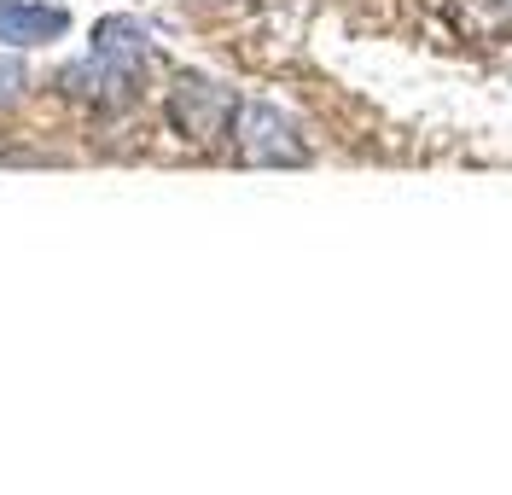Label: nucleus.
Returning <instances> with one entry per match:
<instances>
[{"mask_svg": "<svg viewBox=\"0 0 512 495\" xmlns=\"http://www.w3.org/2000/svg\"><path fill=\"white\" fill-rule=\"evenodd\" d=\"M233 152L245 158V164L256 169H286V164H309V140L297 134V123H291L286 111H274V105H262V99H251V105H239L233 111Z\"/></svg>", "mask_w": 512, "mask_h": 495, "instance_id": "obj_1", "label": "nucleus"}, {"mask_svg": "<svg viewBox=\"0 0 512 495\" xmlns=\"http://www.w3.org/2000/svg\"><path fill=\"white\" fill-rule=\"evenodd\" d=\"M233 94L210 76H181L175 94H169V123L187 134V140H216V134L233 129Z\"/></svg>", "mask_w": 512, "mask_h": 495, "instance_id": "obj_2", "label": "nucleus"}, {"mask_svg": "<svg viewBox=\"0 0 512 495\" xmlns=\"http://www.w3.org/2000/svg\"><path fill=\"white\" fill-rule=\"evenodd\" d=\"M134 76H140V70L111 65V59L88 53L82 65H64L59 70V88L70 99H88V105H128V99H134Z\"/></svg>", "mask_w": 512, "mask_h": 495, "instance_id": "obj_3", "label": "nucleus"}, {"mask_svg": "<svg viewBox=\"0 0 512 495\" xmlns=\"http://www.w3.org/2000/svg\"><path fill=\"white\" fill-rule=\"evenodd\" d=\"M70 30L64 6H35V0H0V41L6 47H47Z\"/></svg>", "mask_w": 512, "mask_h": 495, "instance_id": "obj_4", "label": "nucleus"}, {"mask_svg": "<svg viewBox=\"0 0 512 495\" xmlns=\"http://www.w3.org/2000/svg\"><path fill=\"white\" fill-rule=\"evenodd\" d=\"M94 53L111 59V65L140 70L146 53H152V35H146V24H134V18H105V24L94 30Z\"/></svg>", "mask_w": 512, "mask_h": 495, "instance_id": "obj_5", "label": "nucleus"}, {"mask_svg": "<svg viewBox=\"0 0 512 495\" xmlns=\"http://www.w3.org/2000/svg\"><path fill=\"white\" fill-rule=\"evenodd\" d=\"M24 82H30V76H24V65H0V105L24 94Z\"/></svg>", "mask_w": 512, "mask_h": 495, "instance_id": "obj_6", "label": "nucleus"}]
</instances>
